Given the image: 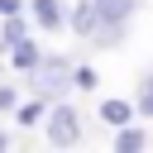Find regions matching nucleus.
Returning a JSON list of instances; mask_svg holds the SVG:
<instances>
[{"instance_id":"39448f33","label":"nucleus","mask_w":153,"mask_h":153,"mask_svg":"<svg viewBox=\"0 0 153 153\" xmlns=\"http://www.w3.org/2000/svg\"><path fill=\"white\" fill-rule=\"evenodd\" d=\"M96 115H100V124H110V129H120V124H129V120H139V100H120V96H105Z\"/></svg>"},{"instance_id":"9d476101","label":"nucleus","mask_w":153,"mask_h":153,"mask_svg":"<svg viewBox=\"0 0 153 153\" xmlns=\"http://www.w3.org/2000/svg\"><path fill=\"white\" fill-rule=\"evenodd\" d=\"M48 120V100L43 96H29V100H19V110H14V124H24V129H38Z\"/></svg>"},{"instance_id":"0eeeda50","label":"nucleus","mask_w":153,"mask_h":153,"mask_svg":"<svg viewBox=\"0 0 153 153\" xmlns=\"http://www.w3.org/2000/svg\"><path fill=\"white\" fill-rule=\"evenodd\" d=\"M124 33H129V24H110V19H100V29H96L86 43H91L96 53H115V48L124 43Z\"/></svg>"},{"instance_id":"f3484780","label":"nucleus","mask_w":153,"mask_h":153,"mask_svg":"<svg viewBox=\"0 0 153 153\" xmlns=\"http://www.w3.org/2000/svg\"><path fill=\"white\" fill-rule=\"evenodd\" d=\"M5 148H10V134H5V129H0V153H5Z\"/></svg>"},{"instance_id":"f8f14e48","label":"nucleus","mask_w":153,"mask_h":153,"mask_svg":"<svg viewBox=\"0 0 153 153\" xmlns=\"http://www.w3.org/2000/svg\"><path fill=\"white\" fill-rule=\"evenodd\" d=\"M19 100H24V96H19V86L0 81V115H14V110H19Z\"/></svg>"},{"instance_id":"7ed1b4c3","label":"nucleus","mask_w":153,"mask_h":153,"mask_svg":"<svg viewBox=\"0 0 153 153\" xmlns=\"http://www.w3.org/2000/svg\"><path fill=\"white\" fill-rule=\"evenodd\" d=\"M29 19H33V29L57 33V29H67V5L62 0H29Z\"/></svg>"},{"instance_id":"f257e3e1","label":"nucleus","mask_w":153,"mask_h":153,"mask_svg":"<svg viewBox=\"0 0 153 153\" xmlns=\"http://www.w3.org/2000/svg\"><path fill=\"white\" fill-rule=\"evenodd\" d=\"M24 86H29V96H43L48 105L53 100H67V91L76 86V62L62 57V53H48L33 72H24Z\"/></svg>"},{"instance_id":"dca6fc26","label":"nucleus","mask_w":153,"mask_h":153,"mask_svg":"<svg viewBox=\"0 0 153 153\" xmlns=\"http://www.w3.org/2000/svg\"><path fill=\"white\" fill-rule=\"evenodd\" d=\"M139 86H153V67H148V72H143V76H139Z\"/></svg>"},{"instance_id":"1a4fd4ad","label":"nucleus","mask_w":153,"mask_h":153,"mask_svg":"<svg viewBox=\"0 0 153 153\" xmlns=\"http://www.w3.org/2000/svg\"><path fill=\"white\" fill-rule=\"evenodd\" d=\"M29 33H33V19H29V14H5V19H0V43H5V48L24 43Z\"/></svg>"},{"instance_id":"9b49d317","label":"nucleus","mask_w":153,"mask_h":153,"mask_svg":"<svg viewBox=\"0 0 153 153\" xmlns=\"http://www.w3.org/2000/svg\"><path fill=\"white\" fill-rule=\"evenodd\" d=\"M96 5H100V19H110V24H134V14H139L143 0H96Z\"/></svg>"},{"instance_id":"423d86ee","label":"nucleus","mask_w":153,"mask_h":153,"mask_svg":"<svg viewBox=\"0 0 153 153\" xmlns=\"http://www.w3.org/2000/svg\"><path fill=\"white\" fill-rule=\"evenodd\" d=\"M43 57H48V53L38 48V38H33V33H29L24 43H14V48H10V67H14V72H33Z\"/></svg>"},{"instance_id":"f03ea898","label":"nucleus","mask_w":153,"mask_h":153,"mask_svg":"<svg viewBox=\"0 0 153 153\" xmlns=\"http://www.w3.org/2000/svg\"><path fill=\"white\" fill-rule=\"evenodd\" d=\"M81 124H86V120H81V110H76L72 100H53V105H48V120H43V139H48L53 148H76V143L86 139Z\"/></svg>"},{"instance_id":"6e6552de","label":"nucleus","mask_w":153,"mask_h":153,"mask_svg":"<svg viewBox=\"0 0 153 153\" xmlns=\"http://www.w3.org/2000/svg\"><path fill=\"white\" fill-rule=\"evenodd\" d=\"M148 143H153V139H148V129H143V124H134V120L115 129V148H120V153H143Z\"/></svg>"},{"instance_id":"4468645a","label":"nucleus","mask_w":153,"mask_h":153,"mask_svg":"<svg viewBox=\"0 0 153 153\" xmlns=\"http://www.w3.org/2000/svg\"><path fill=\"white\" fill-rule=\"evenodd\" d=\"M139 120H153V86H139Z\"/></svg>"},{"instance_id":"20e7f679","label":"nucleus","mask_w":153,"mask_h":153,"mask_svg":"<svg viewBox=\"0 0 153 153\" xmlns=\"http://www.w3.org/2000/svg\"><path fill=\"white\" fill-rule=\"evenodd\" d=\"M67 29H72L76 38H91V33L100 29V5H96V0H76V5H67Z\"/></svg>"},{"instance_id":"2eb2a0df","label":"nucleus","mask_w":153,"mask_h":153,"mask_svg":"<svg viewBox=\"0 0 153 153\" xmlns=\"http://www.w3.org/2000/svg\"><path fill=\"white\" fill-rule=\"evenodd\" d=\"M5 14H29V0H0V19Z\"/></svg>"},{"instance_id":"ddd939ff","label":"nucleus","mask_w":153,"mask_h":153,"mask_svg":"<svg viewBox=\"0 0 153 153\" xmlns=\"http://www.w3.org/2000/svg\"><path fill=\"white\" fill-rule=\"evenodd\" d=\"M96 81H100L96 67H91V62H76V91H96Z\"/></svg>"}]
</instances>
